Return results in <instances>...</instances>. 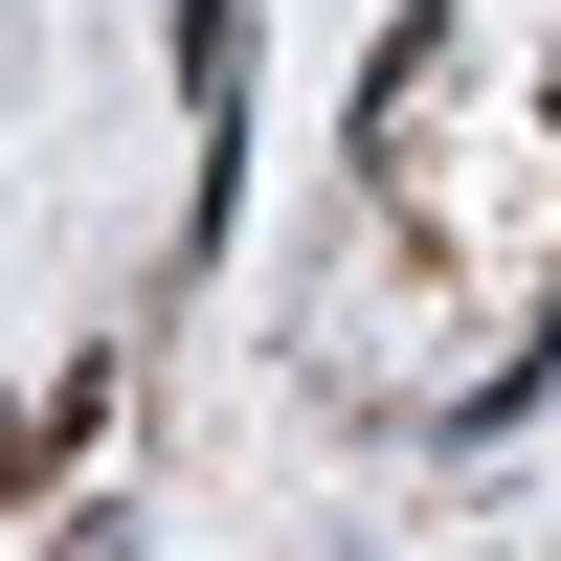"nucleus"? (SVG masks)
Instances as JSON below:
<instances>
[]
</instances>
